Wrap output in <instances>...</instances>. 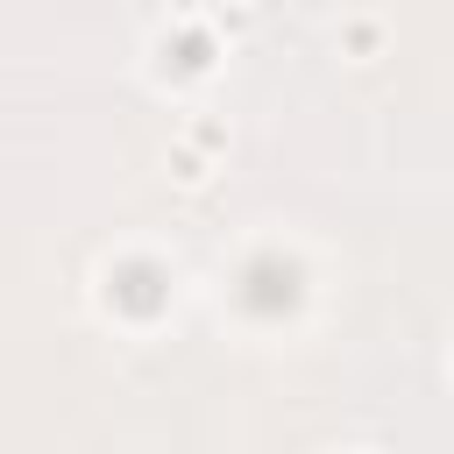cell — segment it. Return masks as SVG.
<instances>
[{"label":"cell","mask_w":454,"mask_h":454,"mask_svg":"<svg viewBox=\"0 0 454 454\" xmlns=\"http://www.w3.org/2000/svg\"><path fill=\"white\" fill-rule=\"evenodd\" d=\"M241 298L255 312H284V305H298V270L277 262V255H262V262H248V291Z\"/></svg>","instance_id":"cell-1"},{"label":"cell","mask_w":454,"mask_h":454,"mask_svg":"<svg viewBox=\"0 0 454 454\" xmlns=\"http://www.w3.org/2000/svg\"><path fill=\"white\" fill-rule=\"evenodd\" d=\"M114 298H121L128 312H156V305H163V270H156V262H128V270L114 277Z\"/></svg>","instance_id":"cell-2"}]
</instances>
